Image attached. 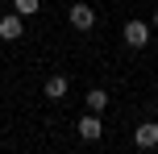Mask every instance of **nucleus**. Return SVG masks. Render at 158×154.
I'll use <instances>...</instances> for the list:
<instances>
[{
  "instance_id": "6",
  "label": "nucleus",
  "mask_w": 158,
  "mask_h": 154,
  "mask_svg": "<svg viewBox=\"0 0 158 154\" xmlns=\"http://www.w3.org/2000/svg\"><path fill=\"white\" fill-rule=\"evenodd\" d=\"M42 92H46L50 100H63L67 92H71V79H67V75H50V79H46V88H42Z\"/></svg>"
},
{
  "instance_id": "2",
  "label": "nucleus",
  "mask_w": 158,
  "mask_h": 154,
  "mask_svg": "<svg viewBox=\"0 0 158 154\" xmlns=\"http://www.w3.org/2000/svg\"><path fill=\"white\" fill-rule=\"evenodd\" d=\"M79 138H83V142H100V138H104L100 113H83V117H79Z\"/></svg>"
},
{
  "instance_id": "7",
  "label": "nucleus",
  "mask_w": 158,
  "mask_h": 154,
  "mask_svg": "<svg viewBox=\"0 0 158 154\" xmlns=\"http://www.w3.org/2000/svg\"><path fill=\"white\" fill-rule=\"evenodd\" d=\"M108 108V92L104 88H87V113H104Z\"/></svg>"
},
{
  "instance_id": "9",
  "label": "nucleus",
  "mask_w": 158,
  "mask_h": 154,
  "mask_svg": "<svg viewBox=\"0 0 158 154\" xmlns=\"http://www.w3.org/2000/svg\"><path fill=\"white\" fill-rule=\"evenodd\" d=\"M150 25H154V29H158V13H154V17H150Z\"/></svg>"
},
{
  "instance_id": "5",
  "label": "nucleus",
  "mask_w": 158,
  "mask_h": 154,
  "mask_svg": "<svg viewBox=\"0 0 158 154\" xmlns=\"http://www.w3.org/2000/svg\"><path fill=\"white\" fill-rule=\"evenodd\" d=\"M21 33H25V17L21 13H4V17H0V38H4V42H17Z\"/></svg>"
},
{
  "instance_id": "4",
  "label": "nucleus",
  "mask_w": 158,
  "mask_h": 154,
  "mask_svg": "<svg viewBox=\"0 0 158 154\" xmlns=\"http://www.w3.org/2000/svg\"><path fill=\"white\" fill-rule=\"evenodd\" d=\"M133 146L137 150H154L158 146V121H142V125H137V129H133Z\"/></svg>"
},
{
  "instance_id": "8",
  "label": "nucleus",
  "mask_w": 158,
  "mask_h": 154,
  "mask_svg": "<svg viewBox=\"0 0 158 154\" xmlns=\"http://www.w3.org/2000/svg\"><path fill=\"white\" fill-rule=\"evenodd\" d=\"M42 8V0H13V13H21V17H33Z\"/></svg>"
},
{
  "instance_id": "3",
  "label": "nucleus",
  "mask_w": 158,
  "mask_h": 154,
  "mask_svg": "<svg viewBox=\"0 0 158 154\" xmlns=\"http://www.w3.org/2000/svg\"><path fill=\"white\" fill-rule=\"evenodd\" d=\"M67 21H71L75 29H92V25H96V13H92V4H83V0H75V4L67 8Z\"/></svg>"
},
{
  "instance_id": "10",
  "label": "nucleus",
  "mask_w": 158,
  "mask_h": 154,
  "mask_svg": "<svg viewBox=\"0 0 158 154\" xmlns=\"http://www.w3.org/2000/svg\"><path fill=\"white\" fill-rule=\"evenodd\" d=\"M154 113H158V100H154Z\"/></svg>"
},
{
  "instance_id": "1",
  "label": "nucleus",
  "mask_w": 158,
  "mask_h": 154,
  "mask_svg": "<svg viewBox=\"0 0 158 154\" xmlns=\"http://www.w3.org/2000/svg\"><path fill=\"white\" fill-rule=\"evenodd\" d=\"M150 33H154V25H150V21H125L121 38H125V46H129V50H142V46H150Z\"/></svg>"
}]
</instances>
